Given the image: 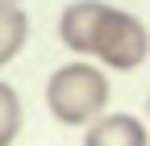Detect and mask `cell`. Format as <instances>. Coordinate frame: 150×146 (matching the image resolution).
<instances>
[{
  "mask_svg": "<svg viewBox=\"0 0 150 146\" xmlns=\"http://www.w3.org/2000/svg\"><path fill=\"white\" fill-rule=\"evenodd\" d=\"M59 38L79 59H100L112 71H134L150 54V33L134 13L104 0H75L59 17Z\"/></svg>",
  "mask_w": 150,
  "mask_h": 146,
  "instance_id": "cell-1",
  "label": "cell"
},
{
  "mask_svg": "<svg viewBox=\"0 0 150 146\" xmlns=\"http://www.w3.org/2000/svg\"><path fill=\"white\" fill-rule=\"evenodd\" d=\"M29 42V17L21 4H0V67H8Z\"/></svg>",
  "mask_w": 150,
  "mask_h": 146,
  "instance_id": "cell-4",
  "label": "cell"
},
{
  "mask_svg": "<svg viewBox=\"0 0 150 146\" xmlns=\"http://www.w3.org/2000/svg\"><path fill=\"white\" fill-rule=\"evenodd\" d=\"M83 146H150V134L134 113H104L83 130Z\"/></svg>",
  "mask_w": 150,
  "mask_h": 146,
  "instance_id": "cell-3",
  "label": "cell"
},
{
  "mask_svg": "<svg viewBox=\"0 0 150 146\" xmlns=\"http://www.w3.org/2000/svg\"><path fill=\"white\" fill-rule=\"evenodd\" d=\"M25 125V113H21V96H17V88L0 79V146H13L17 134H21Z\"/></svg>",
  "mask_w": 150,
  "mask_h": 146,
  "instance_id": "cell-5",
  "label": "cell"
},
{
  "mask_svg": "<svg viewBox=\"0 0 150 146\" xmlns=\"http://www.w3.org/2000/svg\"><path fill=\"white\" fill-rule=\"evenodd\" d=\"M0 4H21V0H0Z\"/></svg>",
  "mask_w": 150,
  "mask_h": 146,
  "instance_id": "cell-6",
  "label": "cell"
},
{
  "mask_svg": "<svg viewBox=\"0 0 150 146\" xmlns=\"http://www.w3.org/2000/svg\"><path fill=\"white\" fill-rule=\"evenodd\" d=\"M108 104V75L92 63H63L46 79V108L59 125L88 130L92 121L104 117Z\"/></svg>",
  "mask_w": 150,
  "mask_h": 146,
  "instance_id": "cell-2",
  "label": "cell"
},
{
  "mask_svg": "<svg viewBox=\"0 0 150 146\" xmlns=\"http://www.w3.org/2000/svg\"><path fill=\"white\" fill-rule=\"evenodd\" d=\"M146 108H150V96H146Z\"/></svg>",
  "mask_w": 150,
  "mask_h": 146,
  "instance_id": "cell-7",
  "label": "cell"
}]
</instances>
